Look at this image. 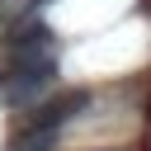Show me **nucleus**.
<instances>
[{
	"instance_id": "2",
	"label": "nucleus",
	"mask_w": 151,
	"mask_h": 151,
	"mask_svg": "<svg viewBox=\"0 0 151 151\" xmlns=\"http://www.w3.org/2000/svg\"><path fill=\"white\" fill-rule=\"evenodd\" d=\"M57 80V57L52 61H24V66H9V76H5V104H19V109H33L38 104V94L47 90Z\"/></svg>"
},
{
	"instance_id": "1",
	"label": "nucleus",
	"mask_w": 151,
	"mask_h": 151,
	"mask_svg": "<svg viewBox=\"0 0 151 151\" xmlns=\"http://www.w3.org/2000/svg\"><path fill=\"white\" fill-rule=\"evenodd\" d=\"M85 109H90V90H80V85L38 99L33 109H24V118H19V127L9 132L5 151H57V137H61Z\"/></svg>"
},
{
	"instance_id": "3",
	"label": "nucleus",
	"mask_w": 151,
	"mask_h": 151,
	"mask_svg": "<svg viewBox=\"0 0 151 151\" xmlns=\"http://www.w3.org/2000/svg\"><path fill=\"white\" fill-rule=\"evenodd\" d=\"M61 52V42H57V33L47 28V24H24V28H9V38H5V57H9V66H24V61H52Z\"/></svg>"
}]
</instances>
